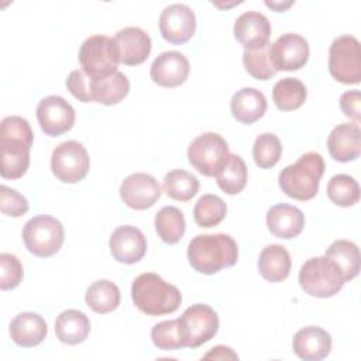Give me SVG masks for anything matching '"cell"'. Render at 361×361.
Here are the masks:
<instances>
[{"mask_svg":"<svg viewBox=\"0 0 361 361\" xmlns=\"http://www.w3.org/2000/svg\"><path fill=\"white\" fill-rule=\"evenodd\" d=\"M307 96L306 86L296 78H283L274 85L272 99L278 110L292 111L299 109Z\"/></svg>","mask_w":361,"mask_h":361,"instance_id":"31","label":"cell"},{"mask_svg":"<svg viewBox=\"0 0 361 361\" xmlns=\"http://www.w3.org/2000/svg\"><path fill=\"white\" fill-rule=\"evenodd\" d=\"M65 240L62 223L48 214L30 219L23 228V241L27 250L39 258L56 254Z\"/></svg>","mask_w":361,"mask_h":361,"instance_id":"7","label":"cell"},{"mask_svg":"<svg viewBox=\"0 0 361 361\" xmlns=\"http://www.w3.org/2000/svg\"><path fill=\"white\" fill-rule=\"evenodd\" d=\"M131 299L135 307L148 316L173 313L182 303L179 289L154 272L141 274L133 281Z\"/></svg>","mask_w":361,"mask_h":361,"instance_id":"3","label":"cell"},{"mask_svg":"<svg viewBox=\"0 0 361 361\" xmlns=\"http://www.w3.org/2000/svg\"><path fill=\"white\" fill-rule=\"evenodd\" d=\"M121 200L131 209L145 210L161 197L158 180L144 172H135L124 178L120 186Z\"/></svg>","mask_w":361,"mask_h":361,"instance_id":"15","label":"cell"},{"mask_svg":"<svg viewBox=\"0 0 361 361\" xmlns=\"http://www.w3.org/2000/svg\"><path fill=\"white\" fill-rule=\"evenodd\" d=\"M120 63L134 66L142 63L152 48L149 35L140 27H126L116 32L113 38Z\"/></svg>","mask_w":361,"mask_h":361,"instance_id":"19","label":"cell"},{"mask_svg":"<svg viewBox=\"0 0 361 361\" xmlns=\"http://www.w3.org/2000/svg\"><path fill=\"white\" fill-rule=\"evenodd\" d=\"M89 154L78 141H65L52 151V173L63 183H76L82 180L89 172Z\"/></svg>","mask_w":361,"mask_h":361,"instance_id":"11","label":"cell"},{"mask_svg":"<svg viewBox=\"0 0 361 361\" xmlns=\"http://www.w3.org/2000/svg\"><path fill=\"white\" fill-rule=\"evenodd\" d=\"M0 209L1 213L10 217H20L28 212V200L6 185L0 186Z\"/></svg>","mask_w":361,"mask_h":361,"instance_id":"40","label":"cell"},{"mask_svg":"<svg viewBox=\"0 0 361 361\" xmlns=\"http://www.w3.org/2000/svg\"><path fill=\"white\" fill-rule=\"evenodd\" d=\"M65 83L73 97L83 103L92 102V78H89L82 69L72 71Z\"/></svg>","mask_w":361,"mask_h":361,"instance_id":"41","label":"cell"},{"mask_svg":"<svg viewBox=\"0 0 361 361\" xmlns=\"http://www.w3.org/2000/svg\"><path fill=\"white\" fill-rule=\"evenodd\" d=\"M90 331L87 316L76 309H68L59 313L55 322V333L61 343L75 345L83 343Z\"/></svg>","mask_w":361,"mask_h":361,"instance_id":"26","label":"cell"},{"mask_svg":"<svg viewBox=\"0 0 361 361\" xmlns=\"http://www.w3.org/2000/svg\"><path fill=\"white\" fill-rule=\"evenodd\" d=\"M196 30V17L186 4H169L159 16V31L165 41L171 44L188 42Z\"/></svg>","mask_w":361,"mask_h":361,"instance_id":"14","label":"cell"},{"mask_svg":"<svg viewBox=\"0 0 361 361\" xmlns=\"http://www.w3.org/2000/svg\"><path fill=\"white\" fill-rule=\"evenodd\" d=\"M113 258L121 264H135L147 252V240L142 231L134 226L117 227L109 241Z\"/></svg>","mask_w":361,"mask_h":361,"instance_id":"17","label":"cell"},{"mask_svg":"<svg viewBox=\"0 0 361 361\" xmlns=\"http://www.w3.org/2000/svg\"><path fill=\"white\" fill-rule=\"evenodd\" d=\"M307 59L309 44L299 34H282L272 45H269V61L276 72L298 71L306 65Z\"/></svg>","mask_w":361,"mask_h":361,"instance_id":"13","label":"cell"},{"mask_svg":"<svg viewBox=\"0 0 361 361\" xmlns=\"http://www.w3.org/2000/svg\"><path fill=\"white\" fill-rule=\"evenodd\" d=\"M128 92L130 82L120 71L107 78L92 79V102L104 106L117 104L128 94Z\"/></svg>","mask_w":361,"mask_h":361,"instance_id":"27","label":"cell"},{"mask_svg":"<svg viewBox=\"0 0 361 361\" xmlns=\"http://www.w3.org/2000/svg\"><path fill=\"white\" fill-rule=\"evenodd\" d=\"M326 257L336 262L340 268L344 282L354 279L360 272V250L350 240H336L326 250Z\"/></svg>","mask_w":361,"mask_h":361,"instance_id":"29","label":"cell"},{"mask_svg":"<svg viewBox=\"0 0 361 361\" xmlns=\"http://www.w3.org/2000/svg\"><path fill=\"white\" fill-rule=\"evenodd\" d=\"M269 45L259 49H244L243 54L245 71L258 80H268L278 73L269 61Z\"/></svg>","mask_w":361,"mask_h":361,"instance_id":"38","label":"cell"},{"mask_svg":"<svg viewBox=\"0 0 361 361\" xmlns=\"http://www.w3.org/2000/svg\"><path fill=\"white\" fill-rule=\"evenodd\" d=\"M75 110L61 96H47L37 106V120L41 130L49 137L69 131L75 124Z\"/></svg>","mask_w":361,"mask_h":361,"instance_id":"12","label":"cell"},{"mask_svg":"<svg viewBox=\"0 0 361 361\" xmlns=\"http://www.w3.org/2000/svg\"><path fill=\"white\" fill-rule=\"evenodd\" d=\"M247 176V165L244 159L237 154L228 152L223 165L216 173V180L224 193L237 195L245 188Z\"/></svg>","mask_w":361,"mask_h":361,"instance_id":"28","label":"cell"},{"mask_svg":"<svg viewBox=\"0 0 361 361\" xmlns=\"http://www.w3.org/2000/svg\"><path fill=\"white\" fill-rule=\"evenodd\" d=\"M24 276L21 261L8 252L0 254V289L10 290L20 285Z\"/></svg>","mask_w":361,"mask_h":361,"instance_id":"39","label":"cell"},{"mask_svg":"<svg viewBox=\"0 0 361 361\" xmlns=\"http://www.w3.org/2000/svg\"><path fill=\"white\" fill-rule=\"evenodd\" d=\"M230 110L237 121L252 124L267 111V99L262 92L254 87H243L233 94Z\"/></svg>","mask_w":361,"mask_h":361,"instance_id":"24","label":"cell"},{"mask_svg":"<svg viewBox=\"0 0 361 361\" xmlns=\"http://www.w3.org/2000/svg\"><path fill=\"white\" fill-rule=\"evenodd\" d=\"M293 353L305 361H319L331 350V336L317 326L300 329L292 340Z\"/></svg>","mask_w":361,"mask_h":361,"instance_id":"21","label":"cell"},{"mask_svg":"<svg viewBox=\"0 0 361 361\" xmlns=\"http://www.w3.org/2000/svg\"><path fill=\"white\" fill-rule=\"evenodd\" d=\"M188 259L199 274L212 275L237 262L238 247L228 234H199L188 245Z\"/></svg>","mask_w":361,"mask_h":361,"instance_id":"2","label":"cell"},{"mask_svg":"<svg viewBox=\"0 0 361 361\" xmlns=\"http://www.w3.org/2000/svg\"><path fill=\"white\" fill-rule=\"evenodd\" d=\"M327 196L334 204L350 207L360 200V186L353 176L338 173L329 180Z\"/></svg>","mask_w":361,"mask_h":361,"instance_id":"35","label":"cell"},{"mask_svg":"<svg viewBox=\"0 0 361 361\" xmlns=\"http://www.w3.org/2000/svg\"><path fill=\"white\" fill-rule=\"evenodd\" d=\"M34 133L20 116H7L0 124V175L4 179L21 178L30 166V149Z\"/></svg>","mask_w":361,"mask_h":361,"instance_id":"1","label":"cell"},{"mask_svg":"<svg viewBox=\"0 0 361 361\" xmlns=\"http://www.w3.org/2000/svg\"><path fill=\"white\" fill-rule=\"evenodd\" d=\"M324 173V159L319 152H306L285 166L278 178L282 192L296 200H310L317 195Z\"/></svg>","mask_w":361,"mask_h":361,"instance_id":"4","label":"cell"},{"mask_svg":"<svg viewBox=\"0 0 361 361\" xmlns=\"http://www.w3.org/2000/svg\"><path fill=\"white\" fill-rule=\"evenodd\" d=\"M340 268L329 257H312L299 271V285L310 296L331 298L344 285Z\"/></svg>","mask_w":361,"mask_h":361,"instance_id":"5","label":"cell"},{"mask_svg":"<svg viewBox=\"0 0 361 361\" xmlns=\"http://www.w3.org/2000/svg\"><path fill=\"white\" fill-rule=\"evenodd\" d=\"M164 192L168 197L179 202H188L199 192V179L185 169H173L164 178Z\"/></svg>","mask_w":361,"mask_h":361,"instance_id":"33","label":"cell"},{"mask_svg":"<svg viewBox=\"0 0 361 361\" xmlns=\"http://www.w3.org/2000/svg\"><path fill=\"white\" fill-rule=\"evenodd\" d=\"M227 155L228 144L217 133H203L188 147L189 164L204 176H216Z\"/></svg>","mask_w":361,"mask_h":361,"instance_id":"9","label":"cell"},{"mask_svg":"<svg viewBox=\"0 0 361 361\" xmlns=\"http://www.w3.org/2000/svg\"><path fill=\"white\" fill-rule=\"evenodd\" d=\"M204 360H238V355L233 351V348L226 345L213 347L204 357Z\"/></svg>","mask_w":361,"mask_h":361,"instance_id":"43","label":"cell"},{"mask_svg":"<svg viewBox=\"0 0 361 361\" xmlns=\"http://www.w3.org/2000/svg\"><path fill=\"white\" fill-rule=\"evenodd\" d=\"M293 4V1H265V6L269 8H274L275 11H283L288 7H290Z\"/></svg>","mask_w":361,"mask_h":361,"instance_id":"44","label":"cell"},{"mask_svg":"<svg viewBox=\"0 0 361 361\" xmlns=\"http://www.w3.org/2000/svg\"><path fill=\"white\" fill-rule=\"evenodd\" d=\"M281 154L282 145L274 133H262L255 138L252 147V158L257 166L262 169L275 166L281 159Z\"/></svg>","mask_w":361,"mask_h":361,"instance_id":"36","label":"cell"},{"mask_svg":"<svg viewBox=\"0 0 361 361\" xmlns=\"http://www.w3.org/2000/svg\"><path fill=\"white\" fill-rule=\"evenodd\" d=\"M179 326L185 345L197 348L216 336L219 330V316L209 305L195 303L179 317Z\"/></svg>","mask_w":361,"mask_h":361,"instance_id":"10","label":"cell"},{"mask_svg":"<svg viewBox=\"0 0 361 361\" xmlns=\"http://www.w3.org/2000/svg\"><path fill=\"white\" fill-rule=\"evenodd\" d=\"M48 327L42 316L34 312L18 313L10 323L11 340L24 348L38 345L47 337Z\"/></svg>","mask_w":361,"mask_h":361,"instance_id":"23","label":"cell"},{"mask_svg":"<svg viewBox=\"0 0 361 361\" xmlns=\"http://www.w3.org/2000/svg\"><path fill=\"white\" fill-rule=\"evenodd\" d=\"M227 214L226 202L212 193L199 197L193 207V219L199 227L210 228L220 224Z\"/></svg>","mask_w":361,"mask_h":361,"instance_id":"34","label":"cell"},{"mask_svg":"<svg viewBox=\"0 0 361 361\" xmlns=\"http://www.w3.org/2000/svg\"><path fill=\"white\" fill-rule=\"evenodd\" d=\"M151 340L157 348L164 351L179 350L186 347L180 333L179 319L157 323L151 330Z\"/></svg>","mask_w":361,"mask_h":361,"instance_id":"37","label":"cell"},{"mask_svg":"<svg viewBox=\"0 0 361 361\" xmlns=\"http://www.w3.org/2000/svg\"><path fill=\"white\" fill-rule=\"evenodd\" d=\"M290 255L283 245H267L258 258V271L268 282H281L288 278L290 272Z\"/></svg>","mask_w":361,"mask_h":361,"instance_id":"25","label":"cell"},{"mask_svg":"<svg viewBox=\"0 0 361 361\" xmlns=\"http://www.w3.org/2000/svg\"><path fill=\"white\" fill-rule=\"evenodd\" d=\"M85 300L93 312L104 314L118 307L120 289L114 282L109 279H99L87 288L85 293Z\"/></svg>","mask_w":361,"mask_h":361,"instance_id":"30","label":"cell"},{"mask_svg":"<svg viewBox=\"0 0 361 361\" xmlns=\"http://www.w3.org/2000/svg\"><path fill=\"white\" fill-rule=\"evenodd\" d=\"M327 148L333 159L350 162L361 154V130L357 123H343L334 127L327 137Z\"/></svg>","mask_w":361,"mask_h":361,"instance_id":"20","label":"cell"},{"mask_svg":"<svg viewBox=\"0 0 361 361\" xmlns=\"http://www.w3.org/2000/svg\"><path fill=\"white\" fill-rule=\"evenodd\" d=\"M340 107L345 117L355 120L358 124L361 120V96L358 90H348L340 96Z\"/></svg>","mask_w":361,"mask_h":361,"instance_id":"42","label":"cell"},{"mask_svg":"<svg viewBox=\"0 0 361 361\" xmlns=\"http://www.w3.org/2000/svg\"><path fill=\"white\" fill-rule=\"evenodd\" d=\"M78 58L82 71L92 79H102L116 73L120 62L113 38L102 34L86 38L79 48Z\"/></svg>","mask_w":361,"mask_h":361,"instance_id":"6","label":"cell"},{"mask_svg":"<svg viewBox=\"0 0 361 361\" xmlns=\"http://www.w3.org/2000/svg\"><path fill=\"white\" fill-rule=\"evenodd\" d=\"M271 23L259 11H245L234 23V37L244 49H259L269 45Z\"/></svg>","mask_w":361,"mask_h":361,"instance_id":"18","label":"cell"},{"mask_svg":"<svg viewBox=\"0 0 361 361\" xmlns=\"http://www.w3.org/2000/svg\"><path fill=\"white\" fill-rule=\"evenodd\" d=\"M185 216L175 206H165L155 216V230L166 244L179 243L185 234Z\"/></svg>","mask_w":361,"mask_h":361,"instance_id":"32","label":"cell"},{"mask_svg":"<svg viewBox=\"0 0 361 361\" xmlns=\"http://www.w3.org/2000/svg\"><path fill=\"white\" fill-rule=\"evenodd\" d=\"M267 226L275 237L290 240L302 233L305 226V216L300 209L292 204L279 203L268 210Z\"/></svg>","mask_w":361,"mask_h":361,"instance_id":"22","label":"cell"},{"mask_svg":"<svg viewBox=\"0 0 361 361\" xmlns=\"http://www.w3.org/2000/svg\"><path fill=\"white\" fill-rule=\"evenodd\" d=\"M190 72L188 58L178 51H165L151 63L149 75L154 83L162 87H176L186 82Z\"/></svg>","mask_w":361,"mask_h":361,"instance_id":"16","label":"cell"},{"mask_svg":"<svg viewBox=\"0 0 361 361\" xmlns=\"http://www.w3.org/2000/svg\"><path fill=\"white\" fill-rule=\"evenodd\" d=\"M330 75L344 85H357L361 80V48L353 35L337 37L329 49Z\"/></svg>","mask_w":361,"mask_h":361,"instance_id":"8","label":"cell"}]
</instances>
